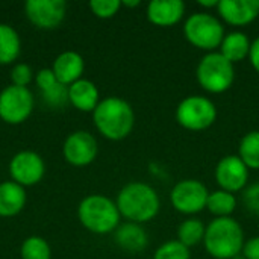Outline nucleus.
<instances>
[{
  "label": "nucleus",
  "instance_id": "nucleus-33",
  "mask_svg": "<svg viewBox=\"0 0 259 259\" xmlns=\"http://www.w3.org/2000/svg\"><path fill=\"white\" fill-rule=\"evenodd\" d=\"M249 61L253 67V70L259 74V36L252 41L250 53H249Z\"/></svg>",
  "mask_w": 259,
  "mask_h": 259
},
{
  "label": "nucleus",
  "instance_id": "nucleus-22",
  "mask_svg": "<svg viewBox=\"0 0 259 259\" xmlns=\"http://www.w3.org/2000/svg\"><path fill=\"white\" fill-rule=\"evenodd\" d=\"M206 209L215 217H231L232 212L237 209V199L235 194L223 191V190H215L209 193L208 202H206Z\"/></svg>",
  "mask_w": 259,
  "mask_h": 259
},
{
  "label": "nucleus",
  "instance_id": "nucleus-10",
  "mask_svg": "<svg viewBox=\"0 0 259 259\" xmlns=\"http://www.w3.org/2000/svg\"><path fill=\"white\" fill-rule=\"evenodd\" d=\"M214 176L219 190L235 194L246 190L249 182V168L238 155H226L217 162Z\"/></svg>",
  "mask_w": 259,
  "mask_h": 259
},
{
  "label": "nucleus",
  "instance_id": "nucleus-14",
  "mask_svg": "<svg viewBox=\"0 0 259 259\" xmlns=\"http://www.w3.org/2000/svg\"><path fill=\"white\" fill-rule=\"evenodd\" d=\"M217 12L226 24L246 27L258 18L259 0H220Z\"/></svg>",
  "mask_w": 259,
  "mask_h": 259
},
{
  "label": "nucleus",
  "instance_id": "nucleus-5",
  "mask_svg": "<svg viewBox=\"0 0 259 259\" xmlns=\"http://www.w3.org/2000/svg\"><path fill=\"white\" fill-rule=\"evenodd\" d=\"M225 35L223 23L209 12H194L184 23L185 39L206 53L220 49Z\"/></svg>",
  "mask_w": 259,
  "mask_h": 259
},
{
  "label": "nucleus",
  "instance_id": "nucleus-23",
  "mask_svg": "<svg viewBox=\"0 0 259 259\" xmlns=\"http://www.w3.org/2000/svg\"><path fill=\"white\" fill-rule=\"evenodd\" d=\"M238 156L249 170H259V131H250L240 140Z\"/></svg>",
  "mask_w": 259,
  "mask_h": 259
},
{
  "label": "nucleus",
  "instance_id": "nucleus-9",
  "mask_svg": "<svg viewBox=\"0 0 259 259\" xmlns=\"http://www.w3.org/2000/svg\"><path fill=\"white\" fill-rule=\"evenodd\" d=\"M33 109V94L29 88L9 85L0 93V118L8 124H21Z\"/></svg>",
  "mask_w": 259,
  "mask_h": 259
},
{
  "label": "nucleus",
  "instance_id": "nucleus-30",
  "mask_svg": "<svg viewBox=\"0 0 259 259\" xmlns=\"http://www.w3.org/2000/svg\"><path fill=\"white\" fill-rule=\"evenodd\" d=\"M243 203L252 214L259 215V181L246 187L243 191Z\"/></svg>",
  "mask_w": 259,
  "mask_h": 259
},
{
  "label": "nucleus",
  "instance_id": "nucleus-34",
  "mask_svg": "<svg viewBox=\"0 0 259 259\" xmlns=\"http://www.w3.org/2000/svg\"><path fill=\"white\" fill-rule=\"evenodd\" d=\"M219 2H220V0H199L197 5L202 6V8H206V9H208V8H215V9H217Z\"/></svg>",
  "mask_w": 259,
  "mask_h": 259
},
{
  "label": "nucleus",
  "instance_id": "nucleus-19",
  "mask_svg": "<svg viewBox=\"0 0 259 259\" xmlns=\"http://www.w3.org/2000/svg\"><path fill=\"white\" fill-rule=\"evenodd\" d=\"M26 205L24 187L14 181L0 184V217H14L23 211Z\"/></svg>",
  "mask_w": 259,
  "mask_h": 259
},
{
  "label": "nucleus",
  "instance_id": "nucleus-32",
  "mask_svg": "<svg viewBox=\"0 0 259 259\" xmlns=\"http://www.w3.org/2000/svg\"><path fill=\"white\" fill-rule=\"evenodd\" d=\"M241 256L244 259H259V235L246 240L241 250Z\"/></svg>",
  "mask_w": 259,
  "mask_h": 259
},
{
  "label": "nucleus",
  "instance_id": "nucleus-27",
  "mask_svg": "<svg viewBox=\"0 0 259 259\" xmlns=\"http://www.w3.org/2000/svg\"><path fill=\"white\" fill-rule=\"evenodd\" d=\"M121 8L120 0H91L90 9L99 18H111Z\"/></svg>",
  "mask_w": 259,
  "mask_h": 259
},
{
  "label": "nucleus",
  "instance_id": "nucleus-4",
  "mask_svg": "<svg viewBox=\"0 0 259 259\" xmlns=\"http://www.w3.org/2000/svg\"><path fill=\"white\" fill-rule=\"evenodd\" d=\"M77 217L80 225L97 235L115 232L120 226V212L117 203L102 194H90L79 203Z\"/></svg>",
  "mask_w": 259,
  "mask_h": 259
},
{
  "label": "nucleus",
  "instance_id": "nucleus-2",
  "mask_svg": "<svg viewBox=\"0 0 259 259\" xmlns=\"http://www.w3.org/2000/svg\"><path fill=\"white\" fill-rule=\"evenodd\" d=\"M93 121L99 134L105 138L120 141L134 131L135 112L126 100L120 97H106L100 100L93 111Z\"/></svg>",
  "mask_w": 259,
  "mask_h": 259
},
{
  "label": "nucleus",
  "instance_id": "nucleus-21",
  "mask_svg": "<svg viewBox=\"0 0 259 259\" xmlns=\"http://www.w3.org/2000/svg\"><path fill=\"white\" fill-rule=\"evenodd\" d=\"M21 52V41L14 27L0 23V64L8 65L14 62Z\"/></svg>",
  "mask_w": 259,
  "mask_h": 259
},
{
  "label": "nucleus",
  "instance_id": "nucleus-28",
  "mask_svg": "<svg viewBox=\"0 0 259 259\" xmlns=\"http://www.w3.org/2000/svg\"><path fill=\"white\" fill-rule=\"evenodd\" d=\"M42 100L52 106V108H62L67 102H68V87L62 85V83H56L53 88L41 93Z\"/></svg>",
  "mask_w": 259,
  "mask_h": 259
},
{
  "label": "nucleus",
  "instance_id": "nucleus-31",
  "mask_svg": "<svg viewBox=\"0 0 259 259\" xmlns=\"http://www.w3.org/2000/svg\"><path fill=\"white\" fill-rule=\"evenodd\" d=\"M35 83L39 88V91L44 93V91L53 88L59 82H58V79H56V76H55L52 68H41L36 73V76H35Z\"/></svg>",
  "mask_w": 259,
  "mask_h": 259
},
{
  "label": "nucleus",
  "instance_id": "nucleus-15",
  "mask_svg": "<svg viewBox=\"0 0 259 259\" xmlns=\"http://www.w3.org/2000/svg\"><path fill=\"white\" fill-rule=\"evenodd\" d=\"M147 20L156 27H173L185 17L182 0H152L146 9Z\"/></svg>",
  "mask_w": 259,
  "mask_h": 259
},
{
  "label": "nucleus",
  "instance_id": "nucleus-35",
  "mask_svg": "<svg viewBox=\"0 0 259 259\" xmlns=\"http://www.w3.org/2000/svg\"><path fill=\"white\" fill-rule=\"evenodd\" d=\"M140 5H141L140 0H132V2L124 0V2H121V6H126V8H135V6H140Z\"/></svg>",
  "mask_w": 259,
  "mask_h": 259
},
{
  "label": "nucleus",
  "instance_id": "nucleus-18",
  "mask_svg": "<svg viewBox=\"0 0 259 259\" xmlns=\"http://www.w3.org/2000/svg\"><path fill=\"white\" fill-rule=\"evenodd\" d=\"M68 102L82 112H93L100 103L96 83L88 79L76 80L68 87Z\"/></svg>",
  "mask_w": 259,
  "mask_h": 259
},
{
  "label": "nucleus",
  "instance_id": "nucleus-7",
  "mask_svg": "<svg viewBox=\"0 0 259 259\" xmlns=\"http://www.w3.org/2000/svg\"><path fill=\"white\" fill-rule=\"evenodd\" d=\"M217 120L215 103L205 96H187L176 108V121L190 132L209 129Z\"/></svg>",
  "mask_w": 259,
  "mask_h": 259
},
{
  "label": "nucleus",
  "instance_id": "nucleus-11",
  "mask_svg": "<svg viewBox=\"0 0 259 259\" xmlns=\"http://www.w3.org/2000/svg\"><path fill=\"white\" fill-rule=\"evenodd\" d=\"M46 171L42 158L32 152L23 150L18 152L9 162V175L12 181L21 187H32L38 184Z\"/></svg>",
  "mask_w": 259,
  "mask_h": 259
},
{
  "label": "nucleus",
  "instance_id": "nucleus-16",
  "mask_svg": "<svg viewBox=\"0 0 259 259\" xmlns=\"http://www.w3.org/2000/svg\"><path fill=\"white\" fill-rule=\"evenodd\" d=\"M52 70L59 83L70 87L76 80L82 79L85 62L77 52H64L55 59Z\"/></svg>",
  "mask_w": 259,
  "mask_h": 259
},
{
  "label": "nucleus",
  "instance_id": "nucleus-6",
  "mask_svg": "<svg viewBox=\"0 0 259 259\" xmlns=\"http://www.w3.org/2000/svg\"><path fill=\"white\" fill-rule=\"evenodd\" d=\"M196 77L205 91L222 94L232 88L235 82V67L220 52H211L203 55L199 61Z\"/></svg>",
  "mask_w": 259,
  "mask_h": 259
},
{
  "label": "nucleus",
  "instance_id": "nucleus-8",
  "mask_svg": "<svg viewBox=\"0 0 259 259\" xmlns=\"http://www.w3.org/2000/svg\"><path fill=\"white\" fill-rule=\"evenodd\" d=\"M209 191L197 179H182L170 191L171 206L185 215H194L206 209Z\"/></svg>",
  "mask_w": 259,
  "mask_h": 259
},
{
  "label": "nucleus",
  "instance_id": "nucleus-3",
  "mask_svg": "<svg viewBox=\"0 0 259 259\" xmlns=\"http://www.w3.org/2000/svg\"><path fill=\"white\" fill-rule=\"evenodd\" d=\"M246 243L241 225L232 217L214 219L205 231L203 246L214 259H235Z\"/></svg>",
  "mask_w": 259,
  "mask_h": 259
},
{
  "label": "nucleus",
  "instance_id": "nucleus-24",
  "mask_svg": "<svg viewBox=\"0 0 259 259\" xmlns=\"http://www.w3.org/2000/svg\"><path fill=\"white\" fill-rule=\"evenodd\" d=\"M206 226L197 219H187L178 228V241L191 249L199 243H203Z\"/></svg>",
  "mask_w": 259,
  "mask_h": 259
},
{
  "label": "nucleus",
  "instance_id": "nucleus-20",
  "mask_svg": "<svg viewBox=\"0 0 259 259\" xmlns=\"http://www.w3.org/2000/svg\"><path fill=\"white\" fill-rule=\"evenodd\" d=\"M250 47L252 41L249 39V36L241 30H234L225 35L219 52L235 65L237 62H241L249 58Z\"/></svg>",
  "mask_w": 259,
  "mask_h": 259
},
{
  "label": "nucleus",
  "instance_id": "nucleus-12",
  "mask_svg": "<svg viewBox=\"0 0 259 259\" xmlns=\"http://www.w3.org/2000/svg\"><path fill=\"white\" fill-rule=\"evenodd\" d=\"M62 153L68 164L74 167H85L97 158V140L87 131H76L67 137Z\"/></svg>",
  "mask_w": 259,
  "mask_h": 259
},
{
  "label": "nucleus",
  "instance_id": "nucleus-17",
  "mask_svg": "<svg viewBox=\"0 0 259 259\" xmlns=\"http://www.w3.org/2000/svg\"><path fill=\"white\" fill-rule=\"evenodd\" d=\"M114 238L117 246L129 253H140L149 244V235L143 225L131 222L120 225L114 232Z\"/></svg>",
  "mask_w": 259,
  "mask_h": 259
},
{
  "label": "nucleus",
  "instance_id": "nucleus-25",
  "mask_svg": "<svg viewBox=\"0 0 259 259\" xmlns=\"http://www.w3.org/2000/svg\"><path fill=\"white\" fill-rule=\"evenodd\" d=\"M21 259H50L52 250L49 243L41 237H29L23 241L20 249Z\"/></svg>",
  "mask_w": 259,
  "mask_h": 259
},
{
  "label": "nucleus",
  "instance_id": "nucleus-26",
  "mask_svg": "<svg viewBox=\"0 0 259 259\" xmlns=\"http://www.w3.org/2000/svg\"><path fill=\"white\" fill-rule=\"evenodd\" d=\"M153 259H191V253L178 240H168L155 250Z\"/></svg>",
  "mask_w": 259,
  "mask_h": 259
},
{
  "label": "nucleus",
  "instance_id": "nucleus-13",
  "mask_svg": "<svg viewBox=\"0 0 259 259\" xmlns=\"http://www.w3.org/2000/svg\"><path fill=\"white\" fill-rule=\"evenodd\" d=\"M67 3L64 0H27L26 17L39 29H55L65 17Z\"/></svg>",
  "mask_w": 259,
  "mask_h": 259
},
{
  "label": "nucleus",
  "instance_id": "nucleus-29",
  "mask_svg": "<svg viewBox=\"0 0 259 259\" xmlns=\"http://www.w3.org/2000/svg\"><path fill=\"white\" fill-rule=\"evenodd\" d=\"M32 79H33V71L27 64L20 62V64L12 67V70H11V82H12V85L27 88V85L32 82Z\"/></svg>",
  "mask_w": 259,
  "mask_h": 259
},
{
  "label": "nucleus",
  "instance_id": "nucleus-1",
  "mask_svg": "<svg viewBox=\"0 0 259 259\" xmlns=\"http://www.w3.org/2000/svg\"><path fill=\"white\" fill-rule=\"evenodd\" d=\"M115 203L123 219L138 225L152 222L161 209L159 194L146 182L126 184L118 191Z\"/></svg>",
  "mask_w": 259,
  "mask_h": 259
}]
</instances>
